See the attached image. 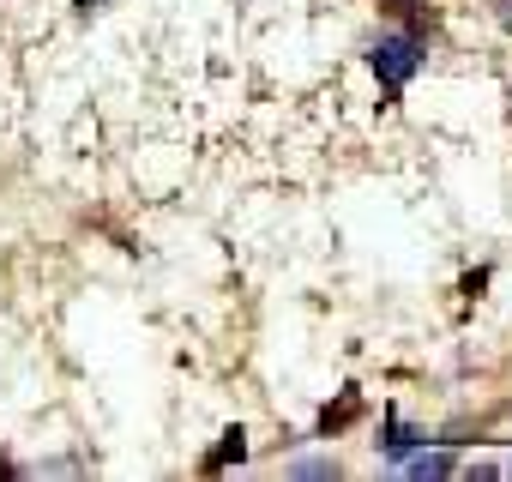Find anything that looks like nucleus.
Listing matches in <instances>:
<instances>
[{"label": "nucleus", "instance_id": "nucleus-6", "mask_svg": "<svg viewBox=\"0 0 512 482\" xmlns=\"http://www.w3.org/2000/svg\"><path fill=\"white\" fill-rule=\"evenodd\" d=\"M350 416H356V398H344V404H338V410H326V428H344V422H350Z\"/></svg>", "mask_w": 512, "mask_h": 482}, {"label": "nucleus", "instance_id": "nucleus-2", "mask_svg": "<svg viewBox=\"0 0 512 482\" xmlns=\"http://www.w3.org/2000/svg\"><path fill=\"white\" fill-rule=\"evenodd\" d=\"M241 452H247V434H241V428H229V434H223V446H217V452H211L205 464L217 470V464H229V458H241Z\"/></svg>", "mask_w": 512, "mask_h": 482}, {"label": "nucleus", "instance_id": "nucleus-1", "mask_svg": "<svg viewBox=\"0 0 512 482\" xmlns=\"http://www.w3.org/2000/svg\"><path fill=\"white\" fill-rule=\"evenodd\" d=\"M416 67H422V43H416V37H380V43H374V73H380L392 91H398Z\"/></svg>", "mask_w": 512, "mask_h": 482}, {"label": "nucleus", "instance_id": "nucleus-5", "mask_svg": "<svg viewBox=\"0 0 512 482\" xmlns=\"http://www.w3.org/2000/svg\"><path fill=\"white\" fill-rule=\"evenodd\" d=\"M296 476H338V464L332 458H308V464H296Z\"/></svg>", "mask_w": 512, "mask_h": 482}, {"label": "nucleus", "instance_id": "nucleus-4", "mask_svg": "<svg viewBox=\"0 0 512 482\" xmlns=\"http://www.w3.org/2000/svg\"><path fill=\"white\" fill-rule=\"evenodd\" d=\"M410 446H416V434H410V428H392V440H386V452H392V458H404Z\"/></svg>", "mask_w": 512, "mask_h": 482}, {"label": "nucleus", "instance_id": "nucleus-3", "mask_svg": "<svg viewBox=\"0 0 512 482\" xmlns=\"http://www.w3.org/2000/svg\"><path fill=\"white\" fill-rule=\"evenodd\" d=\"M446 470H452L446 452H422V458H410V476H446Z\"/></svg>", "mask_w": 512, "mask_h": 482}]
</instances>
